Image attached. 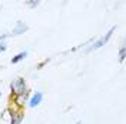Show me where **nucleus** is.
Segmentation results:
<instances>
[{
    "instance_id": "obj_1",
    "label": "nucleus",
    "mask_w": 126,
    "mask_h": 124,
    "mask_svg": "<svg viewBox=\"0 0 126 124\" xmlns=\"http://www.w3.org/2000/svg\"><path fill=\"white\" fill-rule=\"evenodd\" d=\"M116 31V26H113V27H110L109 30L106 31L105 34H103L102 37H99L97 40H94L93 44H90V46L86 49V53H90V51H94V50H99V49H102L108 41L110 40V37L113 36V33Z\"/></svg>"
},
{
    "instance_id": "obj_2",
    "label": "nucleus",
    "mask_w": 126,
    "mask_h": 124,
    "mask_svg": "<svg viewBox=\"0 0 126 124\" xmlns=\"http://www.w3.org/2000/svg\"><path fill=\"white\" fill-rule=\"evenodd\" d=\"M10 90H12V94L16 97V96H19V94L26 93L29 88H27L26 80H24L23 77H17L10 83Z\"/></svg>"
},
{
    "instance_id": "obj_3",
    "label": "nucleus",
    "mask_w": 126,
    "mask_h": 124,
    "mask_svg": "<svg viewBox=\"0 0 126 124\" xmlns=\"http://www.w3.org/2000/svg\"><path fill=\"white\" fill-rule=\"evenodd\" d=\"M27 30H29V26L24 23V22L19 20V22H16V26L13 27L12 33H9V36H10V37H13V36H20V34L26 33Z\"/></svg>"
},
{
    "instance_id": "obj_4",
    "label": "nucleus",
    "mask_w": 126,
    "mask_h": 124,
    "mask_svg": "<svg viewBox=\"0 0 126 124\" xmlns=\"http://www.w3.org/2000/svg\"><path fill=\"white\" fill-rule=\"evenodd\" d=\"M42 101H43V93H42V91H34V93L29 97L27 104H29V107L34 109V107H37V106H39Z\"/></svg>"
},
{
    "instance_id": "obj_5",
    "label": "nucleus",
    "mask_w": 126,
    "mask_h": 124,
    "mask_svg": "<svg viewBox=\"0 0 126 124\" xmlns=\"http://www.w3.org/2000/svg\"><path fill=\"white\" fill-rule=\"evenodd\" d=\"M24 118V113L22 109H17V111H12L10 113V124H22Z\"/></svg>"
},
{
    "instance_id": "obj_6",
    "label": "nucleus",
    "mask_w": 126,
    "mask_h": 124,
    "mask_svg": "<svg viewBox=\"0 0 126 124\" xmlns=\"http://www.w3.org/2000/svg\"><path fill=\"white\" fill-rule=\"evenodd\" d=\"M27 101H29V90H27L26 93L19 94V96H16V97H15V104H16V107H17V109H22Z\"/></svg>"
},
{
    "instance_id": "obj_7",
    "label": "nucleus",
    "mask_w": 126,
    "mask_h": 124,
    "mask_svg": "<svg viewBox=\"0 0 126 124\" xmlns=\"http://www.w3.org/2000/svg\"><path fill=\"white\" fill-rule=\"evenodd\" d=\"M26 57H27V51L24 50V51H20V53H17L16 56H13L12 60H10V63H12V64H17V63H20L22 60H24Z\"/></svg>"
},
{
    "instance_id": "obj_8",
    "label": "nucleus",
    "mask_w": 126,
    "mask_h": 124,
    "mask_svg": "<svg viewBox=\"0 0 126 124\" xmlns=\"http://www.w3.org/2000/svg\"><path fill=\"white\" fill-rule=\"evenodd\" d=\"M126 59V49H125V44H122L120 49H119V62L123 63Z\"/></svg>"
},
{
    "instance_id": "obj_9",
    "label": "nucleus",
    "mask_w": 126,
    "mask_h": 124,
    "mask_svg": "<svg viewBox=\"0 0 126 124\" xmlns=\"http://www.w3.org/2000/svg\"><path fill=\"white\" fill-rule=\"evenodd\" d=\"M40 1H42V0H26V4L30 9H36L40 4Z\"/></svg>"
},
{
    "instance_id": "obj_10",
    "label": "nucleus",
    "mask_w": 126,
    "mask_h": 124,
    "mask_svg": "<svg viewBox=\"0 0 126 124\" xmlns=\"http://www.w3.org/2000/svg\"><path fill=\"white\" fill-rule=\"evenodd\" d=\"M50 62V59H45V60H43V62L42 63H39V64H37V66H36V69L37 70H40L42 69V67H43V66H45V64H47V63Z\"/></svg>"
},
{
    "instance_id": "obj_11",
    "label": "nucleus",
    "mask_w": 126,
    "mask_h": 124,
    "mask_svg": "<svg viewBox=\"0 0 126 124\" xmlns=\"http://www.w3.org/2000/svg\"><path fill=\"white\" fill-rule=\"evenodd\" d=\"M6 49H7V44H6V41H3V43L0 44V53H3V51H6Z\"/></svg>"
},
{
    "instance_id": "obj_12",
    "label": "nucleus",
    "mask_w": 126,
    "mask_h": 124,
    "mask_svg": "<svg viewBox=\"0 0 126 124\" xmlns=\"http://www.w3.org/2000/svg\"><path fill=\"white\" fill-rule=\"evenodd\" d=\"M7 37H10V36H9V33H7V34H0V44H1L3 41H6Z\"/></svg>"
},
{
    "instance_id": "obj_13",
    "label": "nucleus",
    "mask_w": 126,
    "mask_h": 124,
    "mask_svg": "<svg viewBox=\"0 0 126 124\" xmlns=\"http://www.w3.org/2000/svg\"><path fill=\"white\" fill-rule=\"evenodd\" d=\"M75 124H82V123H80V121H78V123H75Z\"/></svg>"
},
{
    "instance_id": "obj_14",
    "label": "nucleus",
    "mask_w": 126,
    "mask_h": 124,
    "mask_svg": "<svg viewBox=\"0 0 126 124\" xmlns=\"http://www.w3.org/2000/svg\"><path fill=\"white\" fill-rule=\"evenodd\" d=\"M0 96H1V93H0Z\"/></svg>"
}]
</instances>
